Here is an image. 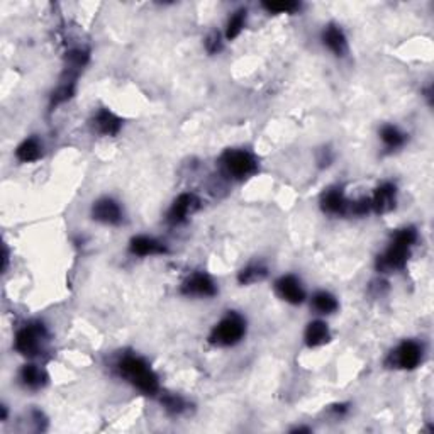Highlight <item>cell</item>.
Masks as SVG:
<instances>
[{
    "label": "cell",
    "instance_id": "30bf717a",
    "mask_svg": "<svg viewBox=\"0 0 434 434\" xmlns=\"http://www.w3.org/2000/svg\"><path fill=\"white\" fill-rule=\"evenodd\" d=\"M370 202H372V211L377 214H387V212L394 211L397 205V187L390 181H384L375 188Z\"/></svg>",
    "mask_w": 434,
    "mask_h": 434
},
{
    "label": "cell",
    "instance_id": "2e32d148",
    "mask_svg": "<svg viewBox=\"0 0 434 434\" xmlns=\"http://www.w3.org/2000/svg\"><path fill=\"white\" fill-rule=\"evenodd\" d=\"M19 378H21V384L29 390H39L48 384V375L45 370L39 368L38 365H33V363L22 366Z\"/></svg>",
    "mask_w": 434,
    "mask_h": 434
},
{
    "label": "cell",
    "instance_id": "44dd1931",
    "mask_svg": "<svg viewBox=\"0 0 434 434\" xmlns=\"http://www.w3.org/2000/svg\"><path fill=\"white\" fill-rule=\"evenodd\" d=\"M313 306H314V309L321 314H333L338 310L336 297L326 290H321V292H317V294H314Z\"/></svg>",
    "mask_w": 434,
    "mask_h": 434
},
{
    "label": "cell",
    "instance_id": "ba28073f",
    "mask_svg": "<svg viewBox=\"0 0 434 434\" xmlns=\"http://www.w3.org/2000/svg\"><path fill=\"white\" fill-rule=\"evenodd\" d=\"M181 294L187 297H214L217 294L216 283L209 275L193 274L181 285Z\"/></svg>",
    "mask_w": 434,
    "mask_h": 434
},
{
    "label": "cell",
    "instance_id": "9a60e30c",
    "mask_svg": "<svg viewBox=\"0 0 434 434\" xmlns=\"http://www.w3.org/2000/svg\"><path fill=\"white\" fill-rule=\"evenodd\" d=\"M322 43L336 57H345L348 53V41H346L345 33H343V29L339 26H327L324 33H322Z\"/></svg>",
    "mask_w": 434,
    "mask_h": 434
},
{
    "label": "cell",
    "instance_id": "7a4b0ae2",
    "mask_svg": "<svg viewBox=\"0 0 434 434\" xmlns=\"http://www.w3.org/2000/svg\"><path fill=\"white\" fill-rule=\"evenodd\" d=\"M117 372L126 382H129L146 396H155L160 390V382H158L156 373L153 372L151 366L143 358L128 354L117 363Z\"/></svg>",
    "mask_w": 434,
    "mask_h": 434
},
{
    "label": "cell",
    "instance_id": "4fadbf2b",
    "mask_svg": "<svg viewBox=\"0 0 434 434\" xmlns=\"http://www.w3.org/2000/svg\"><path fill=\"white\" fill-rule=\"evenodd\" d=\"M93 131H97L102 136H116L122 128V121L109 109H100L92 119Z\"/></svg>",
    "mask_w": 434,
    "mask_h": 434
},
{
    "label": "cell",
    "instance_id": "7c38bea8",
    "mask_svg": "<svg viewBox=\"0 0 434 434\" xmlns=\"http://www.w3.org/2000/svg\"><path fill=\"white\" fill-rule=\"evenodd\" d=\"M321 207L327 214L333 216H345L348 214L350 200L346 199L341 188H327L321 197Z\"/></svg>",
    "mask_w": 434,
    "mask_h": 434
},
{
    "label": "cell",
    "instance_id": "4316f807",
    "mask_svg": "<svg viewBox=\"0 0 434 434\" xmlns=\"http://www.w3.org/2000/svg\"><path fill=\"white\" fill-rule=\"evenodd\" d=\"M292 433H310L309 428H295Z\"/></svg>",
    "mask_w": 434,
    "mask_h": 434
},
{
    "label": "cell",
    "instance_id": "277c9868",
    "mask_svg": "<svg viewBox=\"0 0 434 434\" xmlns=\"http://www.w3.org/2000/svg\"><path fill=\"white\" fill-rule=\"evenodd\" d=\"M220 167L231 179L244 180L255 175L258 163H256V158L246 149H227L220 156Z\"/></svg>",
    "mask_w": 434,
    "mask_h": 434
},
{
    "label": "cell",
    "instance_id": "6da1fadb",
    "mask_svg": "<svg viewBox=\"0 0 434 434\" xmlns=\"http://www.w3.org/2000/svg\"><path fill=\"white\" fill-rule=\"evenodd\" d=\"M417 241V231L414 227H402L392 236L390 246L385 253L377 258V270L380 274H390V271L402 270L407 265L410 248Z\"/></svg>",
    "mask_w": 434,
    "mask_h": 434
},
{
    "label": "cell",
    "instance_id": "ac0fdd59",
    "mask_svg": "<svg viewBox=\"0 0 434 434\" xmlns=\"http://www.w3.org/2000/svg\"><path fill=\"white\" fill-rule=\"evenodd\" d=\"M43 156V146L36 137H29V140L22 141L15 149V158L22 163H33V161L39 160Z\"/></svg>",
    "mask_w": 434,
    "mask_h": 434
},
{
    "label": "cell",
    "instance_id": "603a6c76",
    "mask_svg": "<svg viewBox=\"0 0 434 434\" xmlns=\"http://www.w3.org/2000/svg\"><path fill=\"white\" fill-rule=\"evenodd\" d=\"M244 24H246V9L236 10V13L230 17V21H227L226 38L230 39V41L238 38L239 34H241Z\"/></svg>",
    "mask_w": 434,
    "mask_h": 434
},
{
    "label": "cell",
    "instance_id": "cb8c5ba5",
    "mask_svg": "<svg viewBox=\"0 0 434 434\" xmlns=\"http://www.w3.org/2000/svg\"><path fill=\"white\" fill-rule=\"evenodd\" d=\"M161 404H163L165 410L172 416H180L187 410V402L184 401L180 396H173V394H167V396L161 397Z\"/></svg>",
    "mask_w": 434,
    "mask_h": 434
},
{
    "label": "cell",
    "instance_id": "d6986e66",
    "mask_svg": "<svg viewBox=\"0 0 434 434\" xmlns=\"http://www.w3.org/2000/svg\"><path fill=\"white\" fill-rule=\"evenodd\" d=\"M268 270L267 267H263L262 263H253V265L244 267L238 275V282L241 285H251V283L263 282L267 278Z\"/></svg>",
    "mask_w": 434,
    "mask_h": 434
},
{
    "label": "cell",
    "instance_id": "5b68a950",
    "mask_svg": "<svg viewBox=\"0 0 434 434\" xmlns=\"http://www.w3.org/2000/svg\"><path fill=\"white\" fill-rule=\"evenodd\" d=\"M48 341V331L41 322H29L17 331L15 334L14 346L24 357L34 358L45 348V343Z\"/></svg>",
    "mask_w": 434,
    "mask_h": 434
},
{
    "label": "cell",
    "instance_id": "8992f818",
    "mask_svg": "<svg viewBox=\"0 0 434 434\" xmlns=\"http://www.w3.org/2000/svg\"><path fill=\"white\" fill-rule=\"evenodd\" d=\"M421 358H422V348L419 343L404 341L390 353V357L387 358V365H389L390 368L414 370L421 363Z\"/></svg>",
    "mask_w": 434,
    "mask_h": 434
},
{
    "label": "cell",
    "instance_id": "8fae6325",
    "mask_svg": "<svg viewBox=\"0 0 434 434\" xmlns=\"http://www.w3.org/2000/svg\"><path fill=\"white\" fill-rule=\"evenodd\" d=\"M92 217L97 220V223L109 224V226H117V224L122 223V211L116 200L105 197V199L97 200V202L93 204Z\"/></svg>",
    "mask_w": 434,
    "mask_h": 434
},
{
    "label": "cell",
    "instance_id": "ffe728a7",
    "mask_svg": "<svg viewBox=\"0 0 434 434\" xmlns=\"http://www.w3.org/2000/svg\"><path fill=\"white\" fill-rule=\"evenodd\" d=\"M75 87H77V80H70V78H61V84L58 85V89L54 90L53 96H51V104L50 107L54 109L58 105L65 104L70 98L75 96Z\"/></svg>",
    "mask_w": 434,
    "mask_h": 434
},
{
    "label": "cell",
    "instance_id": "484cf974",
    "mask_svg": "<svg viewBox=\"0 0 434 434\" xmlns=\"http://www.w3.org/2000/svg\"><path fill=\"white\" fill-rule=\"evenodd\" d=\"M205 50H207V53L211 54L219 53V51L223 50V41H220V34L217 33V31H214V33H211L207 38H205Z\"/></svg>",
    "mask_w": 434,
    "mask_h": 434
},
{
    "label": "cell",
    "instance_id": "52a82bcc",
    "mask_svg": "<svg viewBox=\"0 0 434 434\" xmlns=\"http://www.w3.org/2000/svg\"><path fill=\"white\" fill-rule=\"evenodd\" d=\"M200 207V200L199 197L195 195V193H180L179 197L175 199V202L172 204V207H170L168 211V223L172 224H184L185 220L190 217L193 212L199 211Z\"/></svg>",
    "mask_w": 434,
    "mask_h": 434
},
{
    "label": "cell",
    "instance_id": "e0dca14e",
    "mask_svg": "<svg viewBox=\"0 0 434 434\" xmlns=\"http://www.w3.org/2000/svg\"><path fill=\"white\" fill-rule=\"evenodd\" d=\"M304 339H306V345L309 348H317V346L326 345L329 343L331 333L329 327H327L326 322L322 321H313L307 324L306 334H304Z\"/></svg>",
    "mask_w": 434,
    "mask_h": 434
},
{
    "label": "cell",
    "instance_id": "d4e9b609",
    "mask_svg": "<svg viewBox=\"0 0 434 434\" xmlns=\"http://www.w3.org/2000/svg\"><path fill=\"white\" fill-rule=\"evenodd\" d=\"M263 7L268 13L274 14H294L295 10L301 9V3L297 2H265Z\"/></svg>",
    "mask_w": 434,
    "mask_h": 434
},
{
    "label": "cell",
    "instance_id": "9c48e42d",
    "mask_svg": "<svg viewBox=\"0 0 434 434\" xmlns=\"http://www.w3.org/2000/svg\"><path fill=\"white\" fill-rule=\"evenodd\" d=\"M275 290H277L278 297L282 301L294 304V306H299L306 299V292L302 289L301 280L294 277V275H283V277H280L275 282Z\"/></svg>",
    "mask_w": 434,
    "mask_h": 434
},
{
    "label": "cell",
    "instance_id": "7402d4cb",
    "mask_svg": "<svg viewBox=\"0 0 434 434\" xmlns=\"http://www.w3.org/2000/svg\"><path fill=\"white\" fill-rule=\"evenodd\" d=\"M380 140L384 141V144L389 149H397V148H401V146H404L405 134L402 133L398 128H396V126L387 124L380 129Z\"/></svg>",
    "mask_w": 434,
    "mask_h": 434
},
{
    "label": "cell",
    "instance_id": "3957f363",
    "mask_svg": "<svg viewBox=\"0 0 434 434\" xmlns=\"http://www.w3.org/2000/svg\"><path fill=\"white\" fill-rule=\"evenodd\" d=\"M246 333V321L238 313H227L212 329L209 341L214 346L227 348L238 345Z\"/></svg>",
    "mask_w": 434,
    "mask_h": 434
},
{
    "label": "cell",
    "instance_id": "5bb4252c",
    "mask_svg": "<svg viewBox=\"0 0 434 434\" xmlns=\"http://www.w3.org/2000/svg\"><path fill=\"white\" fill-rule=\"evenodd\" d=\"M129 251L136 256H153V255H165L167 246L149 236H136L129 243Z\"/></svg>",
    "mask_w": 434,
    "mask_h": 434
}]
</instances>
